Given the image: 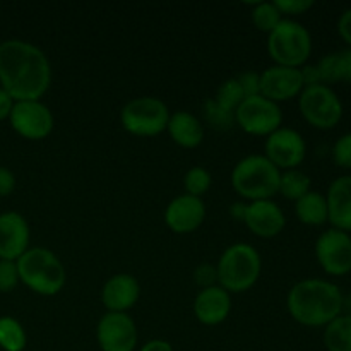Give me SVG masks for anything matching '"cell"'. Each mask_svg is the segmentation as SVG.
<instances>
[{
    "label": "cell",
    "mask_w": 351,
    "mask_h": 351,
    "mask_svg": "<svg viewBox=\"0 0 351 351\" xmlns=\"http://www.w3.org/2000/svg\"><path fill=\"white\" fill-rule=\"evenodd\" d=\"M51 84V65L36 45L24 40L0 43V88L14 101L41 99Z\"/></svg>",
    "instance_id": "cell-1"
},
{
    "label": "cell",
    "mask_w": 351,
    "mask_h": 351,
    "mask_svg": "<svg viewBox=\"0 0 351 351\" xmlns=\"http://www.w3.org/2000/svg\"><path fill=\"white\" fill-rule=\"evenodd\" d=\"M343 305L345 298L338 285L319 278L298 281L287 297L290 315L307 328H326L332 319L341 315Z\"/></svg>",
    "instance_id": "cell-2"
},
{
    "label": "cell",
    "mask_w": 351,
    "mask_h": 351,
    "mask_svg": "<svg viewBox=\"0 0 351 351\" xmlns=\"http://www.w3.org/2000/svg\"><path fill=\"white\" fill-rule=\"evenodd\" d=\"M17 263L21 283L31 291L43 297L60 293L67 281V273L62 261L45 247H29Z\"/></svg>",
    "instance_id": "cell-3"
},
{
    "label": "cell",
    "mask_w": 351,
    "mask_h": 351,
    "mask_svg": "<svg viewBox=\"0 0 351 351\" xmlns=\"http://www.w3.org/2000/svg\"><path fill=\"white\" fill-rule=\"evenodd\" d=\"M281 170L264 154H249L233 167L232 185L240 197L247 201H266L280 191Z\"/></svg>",
    "instance_id": "cell-4"
},
{
    "label": "cell",
    "mask_w": 351,
    "mask_h": 351,
    "mask_svg": "<svg viewBox=\"0 0 351 351\" xmlns=\"http://www.w3.org/2000/svg\"><path fill=\"white\" fill-rule=\"evenodd\" d=\"M263 269V261L257 249L250 243H233L219 257L216 264L218 285L232 293H242L257 283Z\"/></svg>",
    "instance_id": "cell-5"
},
{
    "label": "cell",
    "mask_w": 351,
    "mask_h": 351,
    "mask_svg": "<svg viewBox=\"0 0 351 351\" xmlns=\"http://www.w3.org/2000/svg\"><path fill=\"white\" fill-rule=\"evenodd\" d=\"M267 53L283 67H304L312 53V36L304 24L283 19L267 34Z\"/></svg>",
    "instance_id": "cell-6"
},
{
    "label": "cell",
    "mask_w": 351,
    "mask_h": 351,
    "mask_svg": "<svg viewBox=\"0 0 351 351\" xmlns=\"http://www.w3.org/2000/svg\"><path fill=\"white\" fill-rule=\"evenodd\" d=\"M170 110L154 96H139L127 103L120 112V123L136 137H154L167 130Z\"/></svg>",
    "instance_id": "cell-7"
},
{
    "label": "cell",
    "mask_w": 351,
    "mask_h": 351,
    "mask_svg": "<svg viewBox=\"0 0 351 351\" xmlns=\"http://www.w3.org/2000/svg\"><path fill=\"white\" fill-rule=\"evenodd\" d=\"M298 108L308 125L319 130L335 129L343 119V103L331 86L304 88L298 96Z\"/></svg>",
    "instance_id": "cell-8"
},
{
    "label": "cell",
    "mask_w": 351,
    "mask_h": 351,
    "mask_svg": "<svg viewBox=\"0 0 351 351\" xmlns=\"http://www.w3.org/2000/svg\"><path fill=\"white\" fill-rule=\"evenodd\" d=\"M283 123V112L280 105L264 96H254L240 103L235 110V125L243 132L257 137H267Z\"/></svg>",
    "instance_id": "cell-9"
},
{
    "label": "cell",
    "mask_w": 351,
    "mask_h": 351,
    "mask_svg": "<svg viewBox=\"0 0 351 351\" xmlns=\"http://www.w3.org/2000/svg\"><path fill=\"white\" fill-rule=\"evenodd\" d=\"M315 257L329 276L341 278L351 273V235L329 228L315 240Z\"/></svg>",
    "instance_id": "cell-10"
},
{
    "label": "cell",
    "mask_w": 351,
    "mask_h": 351,
    "mask_svg": "<svg viewBox=\"0 0 351 351\" xmlns=\"http://www.w3.org/2000/svg\"><path fill=\"white\" fill-rule=\"evenodd\" d=\"M264 156L278 170H295L304 163L307 156V143L298 130L290 127H280L266 137Z\"/></svg>",
    "instance_id": "cell-11"
},
{
    "label": "cell",
    "mask_w": 351,
    "mask_h": 351,
    "mask_svg": "<svg viewBox=\"0 0 351 351\" xmlns=\"http://www.w3.org/2000/svg\"><path fill=\"white\" fill-rule=\"evenodd\" d=\"M14 132L27 141H41L53 130V113L41 99L16 101L9 117Z\"/></svg>",
    "instance_id": "cell-12"
},
{
    "label": "cell",
    "mask_w": 351,
    "mask_h": 351,
    "mask_svg": "<svg viewBox=\"0 0 351 351\" xmlns=\"http://www.w3.org/2000/svg\"><path fill=\"white\" fill-rule=\"evenodd\" d=\"M96 339L101 351H134L137 346V328L125 312H106L96 328Z\"/></svg>",
    "instance_id": "cell-13"
},
{
    "label": "cell",
    "mask_w": 351,
    "mask_h": 351,
    "mask_svg": "<svg viewBox=\"0 0 351 351\" xmlns=\"http://www.w3.org/2000/svg\"><path fill=\"white\" fill-rule=\"evenodd\" d=\"M305 84L300 69L273 65L261 72V96L274 103L290 101L300 96Z\"/></svg>",
    "instance_id": "cell-14"
},
{
    "label": "cell",
    "mask_w": 351,
    "mask_h": 351,
    "mask_svg": "<svg viewBox=\"0 0 351 351\" xmlns=\"http://www.w3.org/2000/svg\"><path fill=\"white\" fill-rule=\"evenodd\" d=\"M206 206L201 197L182 194L168 202L165 209V223L178 235L192 233L204 223Z\"/></svg>",
    "instance_id": "cell-15"
},
{
    "label": "cell",
    "mask_w": 351,
    "mask_h": 351,
    "mask_svg": "<svg viewBox=\"0 0 351 351\" xmlns=\"http://www.w3.org/2000/svg\"><path fill=\"white\" fill-rule=\"evenodd\" d=\"M29 225L21 213L0 215V259L17 261L29 249Z\"/></svg>",
    "instance_id": "cell-16"
},
{
    "label": "cell",
    "mask_w": 351,
    "mask_h": 351,
    "mask_svg": "<svg viewBox=\"0 0 351 351\" xmlns=\"http://www.w3.org/2000/svg\"><path fill=\"white\" fill-rule=\"evenodd\" d=\"M243 223L254 235L261 239H273L283 232L287 218L283 209L276 202L266 199V201H254L247 204Z\"/></svg>",
    "instance_id": "cell-17"
},
{
    "label": "cell",
    "mask_w": 351,
    "mask_h": 351,
    "mask_svg": "<svg viewBox=\"0 0 351 351\" xmlns=\"http://www.w3.org/2000/svg\"><path fill=\"white\" fill-rule=\"evenodd\" d=\"M141 295L139 281L125 273L113 274L101 290V302L108 312H125L137 304Z\"/></svg>",
    "instance_id": "cell-18"
},
{
    "label": "cell",
    "mask_w": 351,
    "mask_h": 351,
    "mask_svg": "<svg viewBox=\"0 0 351 351\" xmlns=\"http://www.w3.org/2000/svg\"><path fill=\"white\" fill-rule=\"evenodd\" d=\"M232 312V297L219 285L204 288L194 300V314L204 326H218L228 319Z\"/></svg>",
    "instance_id": "cell-19"
},
{
    "label": "cell",
    "mask_w": 351,
    "mask_h": 351,
    "mask_svg": "<svg viewBox=\"0 0 351 351\" xmlns=\"http://www.w3.org/2000/svg\"><path fill=\"white\" fill-rule=\"evenodd\" d=\"M329 221L332 228L351 232V175L335 178L326 192Z\"/></svg>",
    "instance_id": "cell-20"
},
{
    "label": "cell",
    "mask_w": 351,
    "mask_h": 351,
    "mask_svg": "<svg viewBox=\"0 0 351 351\" xmlns=\"http://www.w3.org/2000/svg\"><path fill=\"white\" fill-rule=\"evenodd\" d=\"M167 130L170 134L171 141L180 147H185V149H194V147L201 146V143L204 141V125H202V122L197 117L184 112V110L170 115Z\"/></svg>",
    "instance_id": "cell-21"
},
{
    "label": "cell",
    "mask_w": 351,
    "mask_h": 351,
    "mask_svg": "<svg viewBox=\"0 0 351 351\" xmlns=\"http://www.w3.org/2000/svg\"><path fill=\"white\" fill-rule=\"evenodd\" d=\"M295 215L307 226H322L329 221L328 201L321 192L311 191L295 202Z\"/></svg>",
    "instance_id": "cell-22"
},
{
    "label": "cell",
    "mask_w": 351,
    "mask_h": 351,
    "mask_svg": "<svg viewBox=\"0 0 351 351\" xmlns=\"http://www.w3.org/2000/svg\"><path fill=\"white\" fill-rule=\"evenodd\" d=\"M324 346L328 351H351V315L341 314L324 328Z\"/></svg>",
    "instance_id": "cell-23"
},
{
    "label": "cell",
    "mask_w": 351,
    "mask_h": 351,
    "mask_svg": "<svg viewBox=\"0 0 351 351\" xmlns=\"http://www.w3.org/2000/svg\"><path fill=\"white\" fill-rule=\"evenodd\" d=\"M311 187L312 180L305 171L298 170V168H295V170H285L281 171L280 191H278V194L297 202L298 199L304 197L305 194L311 192Z\"/></svg>",
    "instance_id": "cell-24"
},
{
    "label": "cell",
    "mask_w": 351,
    "mask_h": 351,
    "mask_svg": "<svg viewBox=\"0 0 351 351\" xmlns=\"http://www.w3.org/2000/svg\"><path fill=\"white\" fill-rule=\"evenodd\" d=\"M26 343V331L17 319L9 315L0 317V348L3 351H23Z\"/></svg>",
    "instance_id": "cell-25"
},
{
    "label": "cell",
    "mask_w": 351,
    "mask_h": 351,
    "mask_svg": "<svg viewBox=\"0 0 351 351\" xmlns=\"http://www.w3.org/2000/svg\"><path fill=\"white\" fill-rule=\"evenodd\" d=\"M250 17H252L254 26L257 27L263 33L269 34L278 24L283 21V16L278 10V7L274 5V2H257L252 3V12H250Z\"/></svg>",
    "instance_id": "cell-26"
},
{
    "label": "cell",
    "mask_w": 351,
    "mask_h": 351,
    "mask_svg": "<svg viewBox=\"0 0 351 351\" xmlns=\"http://www.w3.org/2000/svg\"><path fill=\"white\" fill-rule=\"evenodd\" d=\"M204 119L213 129L216 130H228L235 125V113L228 112L221 105L215 101V98H208L202 105Z\"/></svg>",
    "instance_id": "cell-27"
},
{
    "label": "cell",
    "mask_w": 351,
    "mask_h": 351,
    "mask_svg": "<svg viewBox=\"0 0 351 351\" xmlns=\"http://www.w3.org/2000/svg\"><path fill=\"white\" fill-rule=\"evenodd\" d=\"M211 173L202 167H192L191 170L184 175L185 194L194 195V197L202 199V195L211 189Z\"/></svg>",
    "instance_id": "cell-28"
},
{
    "label": "cell",
    "mask_w": 351,
    "mask_h": 351,
    "mask_svg": "<svg viewBox=\"0 0 351 351\" xmlns=\"http://www.w3.org/2000/svg\"><path fill=\"white\" fill-rule=\"evenodd\" d=\"M243 99H245V96H243L242 89H240L235 77L226 79V81L219 86L215 96V101L218 103V105H221L223 108L233 113H235V110L239 108L240 103H242Z\"/></svg>",
    "instance_id": "cell-29"
},
{
    "label": "cell",
    "mask_w": 351,
    "mask_h": 351,
    "mask_svg": "<svg viewBox=\"0 0 351 351\" xmlns=\"http://www.w3.org/2000/svg\"><path fill=\"white\" fill-rule=\"evenodd\" d=\"M19 269L16 261L0 259V291L9 293L19 285Z\"/></svg>",
    "instance_id": "cell-30"
},
{
    "label": "cell",
    "mask_w": 351,
    "mask_h": 351,
    "mask_svg": "<svg viewBox=\"0 0 351 351\" xmlns=\"http://www.w3.org/2000/svg\"><path fill=\"white\" fill-rule=\"evenodd\" d=\"M332 161L339 168L351 170V132L343 134L332 146Z\"/></svg>",
    "instance_id": "cell-31"
},
{
    "label": "cell",
    "mask_w": 351,
    "mask_h": 351,
    "mask_svg": "<svg viewBox=\"0 0 351 351\" xmlns=\"http://www.w3.org/2000/svg\"><path fill=\"white\" fill-rule=\"evenodd\" d=\"M237 82H239L240 89H242L243 96L247 98H254V96L261 95V74L254 71H245L242 74L237 75Z\"/></svg>",
    "instance_id": "cell-32"
},
{
    "label": "cell",
    "mask_w": 351,
    "mask_h": 351,
    "mask_svg": "<svg viewBox=\"0 0 351 351\" xmlns=\"http://www.w3.org/2000/svg\"><path fill=\"white\" fill-rule=\"evenodd\" d=\"M314 0H276L274 5L281 12V16H300L314 7Z\"/></svg>",
    "instance_id": "cell-33"
},
{
    "label": "cell",
    "mask_w": 351,
    "mask_h": 351,
    "mask_svg": "<svg viewBox=\"0 0 351 351\" xmlns=\"http://www.w3.org/2000/svg\"><path fill=\"white\" fill-rule=\"evenodd\" d=\"M194 281L201 287V290L216 287L218 285V271H216V266H213L209 263L199 264L194 271Z\"/></svg>",
    "instance_id": "cell-34"
},
{
    "label": "cell",
    "mask_w": 351,
    "mask_h": 351,
    "mask_svg": "<svg viewBox=\"0 0 351 351\" xmlns=\"http://www.w3.org/2000/svg\"><path fill=\"white\" fill-rule=\"evenodd\" d=\"M336 60H338L339 82L343 81L351 84V48L336 51Z\"/></svg>",
    "instance_id": "cell-35"
},
{
    "label": "cell",
    "mask_w": 351,
    "mask_h": 351,
    "mask_svg": "<svg viewBox=\"0 0 351 351\" xmlns=\"http://www.w3.org/2000/svg\"><path fill=\"white\" fill-rule=\"evenodd\" d=\"M16 189V175L5 167H0V197H7Z\"/></svg>",
    "instance_id": "cell-36"
},
{
    "label": "cell",
    "mask_w": 351,
    "mask_h": 351,
    "mask_svg": "<svg viewBox=\"0 0 351 351\" xmlns=\"http://www.w3.org/2000/svg\"><path fill=\"white\" fill-rule=\"evenodd\" d=\"M338 33L341 40L351 48V7L350 9L343 10L341 16L338 19Z\"/></svg>",
    "instance_id": "cell-37"
},
{
    "label": "cell",
    "mask_w": 351,
    "mask_h": 351,
    "mask_svg": "<svg viewBox=\"0 0 351 351\" xmlns=\"http://www.w3.org/2000/svg\"><path fill=\"white\" fill-rule=\"evenodd\" d=\"M14 103L16 101L10 98L9 93L3 91V89L0 88V122L9 119L10 112H12V108H14Z\"/></svg>",
    "instance_id": "cell-38"
},
{
    "label": "cell",
    "mask_w": 351,
    "mask_h": 351,
    "mask_svg": "<svg viewBox=\"0 0 351 351\" xmlns=\"http://www.w3.org/2000/svg\"><path fill=\"white\" fill-rule=\"evenodd\" d=\"M141 351H175L173 346L165 339H151L141 348Z\"/></svg>",
    "instance_id": "cell-39"
},
{
    "label": "cell",
    "mask_w": 351,
    "mask_h": 351,
    "mask_svg": "<svg viewBox=\"0 0 351 351\" xmlns=\"http://www.w3.org/2000/svg\"><path fill=\"white\" fill-rule=\"evenodd\" d=\"M245 209H247V204H243V202H235V204L230 208V215H232L237 221H243Z\"/></svg>",
    "instance_id": "cell-40"
},
{
    "label": "cell",
    "mask_w": 351,
    "mask_h": 351,
    "mask_svg": "<svg viewBox=\"0 0 351 351\" xmlns=\"http://www.w3.org/2000/svg\"><path fill=\"white\" fill-rule=\"evenodd\" d=\"M350 308H351V300H350ZM351 315V314H350Z\"/></svg>",
    "instance_id": "cell-41"
}]
</instances>
